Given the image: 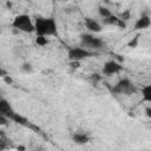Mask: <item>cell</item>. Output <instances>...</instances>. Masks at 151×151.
Masks as SVG:
<instances>
[{"instance_id":"44dd1931","label":"cell","mask_w":151,"mask_h":151,"mask_svg":"<svg viewBox=\"0 0 151 151\" xmlns=\"http://www.w3.org/2000/svg\"><path fill=\"white\" fill-rule=\"evenodd\" d=\"M4 81H5L6 84H12V83H13V79H12L9 76H6V77H4Z\"/></svg>"},{"instance_id":"ffe728a7","label":"cell","mask_w":151,"mask_h":151,"mask_svg":"<svg viewBox=\"0 0 151 151\" xmlns=\"http://www.w3.org/2000/svg\"><path fill=\"white\" fill-rule=\"evenodd\" d=\"M70 65H71L72 68H78V67L80 66V63H79V61H71Z\"/></svg>"},{"instance_id":"d6986e66","label":"cell","mask_w":151,"mask_h":151,"mask_svg":"<svg viewBox=\"0 0 151 151\" xmlns=\"http://www.w3.org/2000/svg\"><path fill=\"white\" fill-rule=\"evenodd\" d=\"M6 145H7L6 139H0V151H1V150H4V149L6 147Z\"/></svg>"},{"instance_id":"277c9868","label":"cell","mask_w":151,"mask_h":151,"mask_svg":"<svg viewBox=\"0 0 151 151\" xmlns=\"http://www.w3.org/2000/svg\"><path fill=\"white\" fill-rule=\"evenodd\" d=\"M81 47L87 50L91 48V50H98L103 46V40L100 38H96L91 34H83L81 35Z\"/></svg>"},{"instance_id":"ba28073f","label":"cell","mask_w":151,"mask_h":151,"mask_svg":"<svg viewBox=\"0 0 151 151\" xmlns=\"http://www.w3.org/2000/svg\"><path fill=\"white\" fill-rule=\"evenodd\" d=\"M85 26L88 31L94 32V33H99L101 31V25L92 18H85Z\"/></svg>"},{"instance_id":"2e32d148","label":"cell","mask_w":151,"mask_h":151,"mask_svg":"<svg viewBox=\"0 0 151 151\" xmlns=\"http://www.w3.org/2000/svg\"><path fill=\"white\" fill-rule=\"evenodd\" d=\"M119 19L123 20V21H127V20L130 19V11H129V9L124 11V12L120 14V18H119Z\"/></svg>"},{"instance_id":"5bb4252c","label":"cell","mask_w":151,"mask_h":151,"mask_svg":"<svg viewBox=\"0 0 151 151\" xmlns=\"http://www.w3.org/2000/svg\"><path fill=\"white\" fill-rule=\"evenodd\" d=\"M35 42H37L39 46H46V45L48 44V40H47V38H45V37H37V38H35Z\"/></svg>"},{"instance_id":"9c48e42d","label":"cell","mask_w":151,"mask_h":151,"mask_svg":"<svg viewBox=\"0 0 151 151\" xmlns=\"http://www.w3.org/2000/svg\"><path fill=\"white\" fill-rule=\"evenodd\" d=\"M72 139L76 144H86L90 140V137L85 132H76L72 136Z\"/></svg>"},{"instance_id":"e0dca14e","label":"cell","mask_w":151,"mask_h":151,"mask_svg":"<svg viewBox=\"0 0 151 151\" xmlns=\"http://www.w3.org/2000/svg\"><path fill=\"white\" fill-rule=\"evenodd\" d=\"M22 71H25V72H31V71H32V65H31L29 63H25V64L22 65Z\"/></svg>"},{"instance_id":"8fae6325","label":"cell","mask_w":151,"mask_h":151,"mask_svg":"<svg viewBox=\"0 0 151 151\" xmlns=\"http://www.w3.org/2000/svg\"><path fill=\"white\" fill-rule=\"evenodd\" d=\"M118 21H119V18L117 17V15H111V17H109V18H106V19H103V22H104V25H118Z\"/></svg>"},{"instance_id":"30bf717a","label":"cell","mask_w":151,"mask_h":151,"mask_svg":"<svg viewBox=\"0 0 151 151\" xmlns=\"http://www.w3.org/2000/svg\"><path fill=\"white\" fill-rule=\"evenodd\" d=\"M142 96L145 101H151V85H146L142 88Z\"/></svg>"},{"instance_id":"603a6c76","label":"cell","mask_w":151,"mask_h":151,"mask_svg":"<svg viewBox=\"0 0 151 151\" xmlns=\"http://www.w3.org/2000/svg\"><path fill=\"white\" fill-rule=\"evenodd\" d=\"M18 151H26V147L24 145H19L18 146Z\"/></svg>"},{"instance_id":"8992f818","label":"cell","mask_w":151,"mask_h":151,"mask_svg":"<svg viewBox=\"0 0 151 151\" xmlns=\"http://www.w3.org/2000/svg\"><path fill=\"white\" fill-rule=\"evenodd\" d=\"M122 68H123V66L119 63H117L116 60H109L103 66V73L106 76H112V74L120 72Z\"/></svg>"},{"instance_id":"cb8c5ba5","label":"cell","mask_w":151,"mask_h":151,"mask_svg":"<svg viewBox=\"0 0 151 151\" xmlns=\"http://www.w3.org/2000/svg\"><path fill=\"white\" fill-rule=\"evenodd\" d=\"M6 5H7V7H11L12 6V2H6Z\"/></svg>"},{"instance_id":"52a82bcc","label":"cell","mask_w":151,"mask_h":151,"mask_svg":"<svg viewBox=\"0 0 151 151\" xmlns=\"http://www.w3.org/2000/svg\"><path fill=\"white\" fill-rule=\"evenodd\" d=\"M151 25V19L149 15H142L139 19H137L136 24H134V29H145V28H149Z\"/></svg>"},{"instance_id":"484cf974","label":"cell","mask_w":151,"mask_h":151,"mask_svg":"<svg viewBox=\"0 0 151 151\" xmlns=\"http://www.w3.org/2000/svg\"><path fill=\"white\" fill-rule=\"evenodd\" d=\"M37 151H38V150H37Z\"/></svg>"},{"instance_id":"5b68a950","label":"cell","mask_w":151,"mask_h":151,"mask_svg":"<svg viewBox=\"0 0 151 151\" xmlns=\"http://www.w3.org/2000/svg\"><path fill=\"white\" fill-rule=\"evenodd\" d=\"M91 55H92V52L87 51V50H85L83 47H72L67 52V58L71 61H79L80 63V60L86 59V58H88Z\"/></svg>"},{"instance_id":"3957f363","label":"cell","mask_w":151,"mask_h":151,"mask_svg":"<svg viewBox=\"0 0 151 151\" xmlns=\"http://www.w3.org/2000/svg\"><path fill=\"white\" fill-rule=\"evenodd\" d=\"M113 93L116 94H131L136 91L133 84L127 79V78H124L122 80H119L111 90Z\"/></svg>"},{"instance_id":"6da1fadb","label":"cell","mask_w":151,"mask_h":151,"mask_svg":"<svg viewBox=\"0 0 151 151\" xmlns=\"http://www.w3.org/2000/svg\"><path fill=\"white\" fill-rule=\"evenodd\" d=\"M34 32L37 37H51L57 35V22L53 18H38L34 22Z\"/></svg>"},{"instance_id":"7c38bea8","label":"cell","mask_w":151,"mask_h":151,"mask_svg":"<svg viewBox=\"0 0 151 151\" xmlns=\"http://www.w3.org/2000/svg\"><path fill=\"white\" fill-rule=\"evenodd\" d=\"M11 119H12V120H14L15 123L21 124V125H27V124H28V120H27L25 117L20 116L19 113H14V114L12 116V118H11Z\"/></svg>"},{"instance_id":"d4e9b609","label":"cell","mask_w":151,"mask_h":151,"mask_svg":"<svg viewBox=\"0 0 151 151\" xmlns=\"http://www.w3.org/2000/svg\"><path fill=\"white\" fill-rule=\"evenodd\" d=\"M0 100H2V98H1V94H0Z\"/></svg>"},{"instance_id":"ac0fdd59","label":"cell","mask_w":151,"mask_h":151,"mask_svg":"<svg viewBox=\"0 0 151 151\" xmlns=\"http://www.w3.org/2000/svg\"><path fill=\"white\" fill-rule=\"evenodd\" d=\"M7 123H8V118L0 116V125H7Z\"/></svg>"},{"instance_id":"7a4b0ae2","label":"cell","mask_w":151,"mask_h":151,"mask_svg":"<svg viewBox=\"0 0 151 151\" xmlns=\"http://www.w3.org/2000/svg\"><path fill=\"white\" fill-rule=\"evenodd\" d=\"M12 26L19 31L26 32V33H31L34 32V24L32 22V19L28 14H19L14 18Z\"/></svg>"},{"instance_id":"4fadbf2b","label":"cell","mask_w":151,"mask_h":151,"mask_svg":"<svg viewBox=\"0 0 151 151\" xmlns=\"http://www.w3.org/2000/svg\"><path fill=\"white\" fill-rule=\"evenodd\" d=\"M98 12H99V15L103 18V19H106V18H109V17H111L112 15V13H111V11L107 8V7H99L98 8Z\"/></svg>"},{"instance_id":"7402d4cb","label":"cell","mask_w":151,"mask_h":151,"mask_svg":"<svg viewBox=\"0 0 151 151\" xmlns=\"http://www.w3.org/2000/svg\"><path fill=\"white\" fill-rule=\"evenodd\" d=\"M0 76H1L2 78H4V77H6V76H8V74H7V72H6L5 70H2V68H0Z\"/></svg>"},{"instance_id":"9a60e30c","label":"cell","mask_w":151,"mask_h":151,"mask_svg":"<svg viewBox=\"0 0 151 151\" xmlns=\"http://www.w3.org/2000/svg\"><path fill=\"white\" fill-rule=\"evenodd\" d=\"M138 40H139V34H137L131 41H129V47H132V48H134V47H137V45H138Z\"/></svg>"}]
</instances>
